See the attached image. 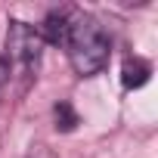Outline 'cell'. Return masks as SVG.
Here are the masks:
<instances>
[{"mask_svg": "<svg viewBox=\"0 0 158 158\" xmlns=\"http://www.w3.org/2000/svg\"><path fill=\"white\" fill-rule=\"evenodd\" d=\"M65 47H68L71 68L81 74V77L99 74L106 68V62H109V53H112V40H109L106 28L93 16H84V13L68 19Z\"/></svg>", "mask_w": 158, "mask_h": 158, "instance_id": "cell-1", "label": "cell"}, {"mask_svg": "<svg viewBox=\"0 0 158 158\" xmlns=\"http://www.w3.org/2000/svg\"><path fill=\"white\" fill-rule=\"evenodd\" d=\"M6 50H10V59L16 68H22L25 74H34L37 62H40L44 40H40L34 25L16 19V22H10V31H6Z\"/></svg>", "mask_w": 158, "mask_h": 158, "instance_id": "cell-2", "label": "cell"}, {"mask_svg": "<svg viewBox=\"0 0 158 158\" xmlns=\"http://www.w3.org/2000/svg\"><path fill=\"white\" fill-rule=\"evenodd\" d=\"M68 13H50L44 19V25H37V34L44 44H65V34H68Z\"/></svg>", "mask_w": 158, "mask_h": 158, "instance_id": "cell-3", "label": "cell"}, {"mask_svg": "<svg viewBox=\"0 0 158 158\" xmlns=\"http://www.w3.org/2000/svg\"><path fill=\"white\" fill-rule=\"evenodd\" d=\"M149 74H152V65L146 59H127L124 68H121V84L127 90H139L149 81Z\"/></svg>", "mask_w": 158, "mask_h": 158, "instance_id": "cell-4", "label": "cell"}, {"mask_svg": "<svg viewBox=\"0 0 158 158\" xmlns=\"http://www.w3.org/2000/svg\"><path fill=\"white\" fill-rule=\"evenodd\" d=\"M53 115H56V130H65V133L81 124V118H77V112L71 109V102H59L53 109Z\"/></svg>", "mask_w": 158, "mask_h": 158, "instance_id": "cell-5", "label": "cell"}, {"mask_svg": "<svg viewBox=\"0 0 158 158\" xmlns=\"http://www.w3.org/2000/svg\"><path fill=\"white\" fill-rule=\"evenodd\" d=\"M10 74H13V68H10V62L0 56V90H3L6 84H10Z\"/></svg>", "mask_w": 158, "mask_h": 158, "instance_id": "cell-6", "label": "cell"}, {"mask_svg": "<svg viewBox=\"0 0 158 158\" xmlns=\"http://www.w3.org/2000/svg\"><path fill=\"white\" fill-rule=\"evenodd\" d=\"M28 158H56L47 146H31V152H28Z\"/></svg>", "mask_w": 158, "mask_h": 158, "instance_id": "cell-7", "label": "cell"}]
</instances>
